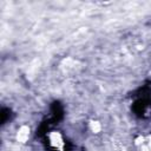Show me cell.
I'll return each mask as SVG.
<instances>
[{
  "instance_id": "3957f363",
  "label": "cell",
  "mask_w": 151,
  "mask_h": 151,
  "mask_svg": "<svg viewBox=\"0 0 151 151\" xmlns=\"http://www.w3.org/2000/svg\"><path fill=\"white\" fill-rule=\"evenodd\" d=\"M88 129L92 133H99L101 131V124L98 120H90L88 122Z\"/></svg>"
},
{
  "instance_id": "7a4b0ae2",
  "label": "cell",
  "mask_w": 151,
  "mask_h": 151,
  "mask_svg": "<svg viewBox=\"0 0 151 151\" xmlns=\"http://www.w3.org/2000/svg\"><path fill=\"white\" fill-rule=\"evenodd\" d=\"M29 126L27 125H21L18 131H17V134H15V138H17V142L21 143V144H25L28 139H29Z\"/></svg>"
},
{
  "instance_id": "6da1fadb",
  "label": "cell",
  "mask_w": 151,
  "mask_h": 151,
  "mask_svg": "<svg viewBox=\"0 0 151 151\" xmlns=\"http://www.w3.org/2000/svg\"><path fill=\"white\" fill-rule=\"evenodd\" d=\"M48 140H50V145L58 150V151H63L65 147V142H64V137L59 131H51L48 133Z\"/></svg>"
},
{
  "instance_id": "277c9868",
  "label": "cell",
  "mask_w": 151,
  "mask_h": 151,
  "mask_svg": "<svg viewBox=\"0 0 151 151\" xmlns=\"http://www.w3.org/2000/svg\"><path fill=\"white\" fill-rule=\"evenodd\" d=\"M144 144H146L147 149L151 151V134H150V136H147L146 138H144Z\"/></svg>"
}]
</instances>
